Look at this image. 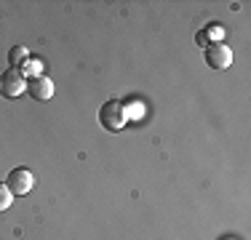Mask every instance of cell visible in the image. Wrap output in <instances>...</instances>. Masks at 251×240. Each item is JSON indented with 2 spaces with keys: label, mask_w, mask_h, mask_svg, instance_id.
Returning a JSON list of instances; mask_svg holds the SVG:
<instances>
[{
  "label": "cell",
  "mask_w": 251,
  "mask_h": 240,
  "mask_svg": "<svg viewBox=\"0 0 251 240\" xmlns=\"http://www.w3.org/2000/svg\"><path fill=\"white\" fill-rule=\"evenodd\" d=\"M99 123H101V128H107V131H121L123 125L128 123V112H126V107L118 99H110V101H104L101 110H99Z\"/></svg>",
  "instance_id": "obj_1"
},
{
  "label": "cell",
  "mask_w": 251,
  "mask_h": 240,
  "mask_svg": "<svg viewBox=\"0 0 251 240\" xmlns=\"http://www.w3.org/2000/svg\"><path fill=\"white\" fill-rule=\"evenodd\" d=\"M27 91V77L22 75L19 70H5L0 75V94L8 96V99H16Z\"/></svg>",
  "instance_id": "obj_2"
},
{
  "label": "cell",
  "mask_w": 251,
  "mask_h": 240,
  "mask_svg": "<svg viewBox=\"0 0 251 240\" xmlns=\"http://www.w3.org/2000/svg\"><path fill=\"white\" fill-rule=\"evenodd\" d=\"M5 187L11 190V195H27L29 190L35 187V176L29 168H14V171L5 176Z\"/></svg>",
  "instance_id": "obj_3"
},
{
  "label": "cell",
  "mask_w": 251,
  "mask_h": 240,
  "mask_svg": "<svg viewBox=\"0 0 251 240\" xmlns=\"http://www.w3.org/2000/svg\"><path fill=\"white\" fill-rule=\"evenodd\" d=\"M206 64L214 70H227L232 64V51L225 43H208L206 46Z\"/></svg>",
  "instance_id": "obj_4"
},
{
  "label": "cell",
  "mask_w": 251,
  "mask_h": 240,
  "mask_svg": "<svg viewBox=\"0 0 251 240\" xmlns=\"http://www.w3.org/2000/svg\"><path fill=\"white\" fill-rule=\"evenodd\" d=\"M35 101H49L51 96H53V83L49 80L46 75H40V77H29L27 80V91Z\"/></svg>",
  "instance_id": "obj_5"
},
{
  "label": "cell",
  "mask_w": 251,
  "mask_h": 240,
  "mask_svg": "<svg viewBox=\"0 0 251 240\" xmlns=\"http://www.w3.org/2000/svg\"><path fill=\"white\" fill-rule=\"evenodd\" d=\"M29 62V53H27V48L25 46H14V48H11V51H8V64H11V67H22V64H27Z\"/></svg>",
  "instance_id": "obj_6"
},
{
  "label": "cell",
  "mask_w": 251,
  "mask_h": 240,
  "mask_svg": "<svg viewBox=\"0 0 251 240\" xmlns=\"http://www.w3.org/2000/svg\"><path fill=\"white\" fill-rule=\"evenodd\" d=\"M11 203H14V195H11V190L5 187V184H0V214L8 211Z\"/></svg>",
  "instance_id": "obj_7"
},
{
  "label": "cell",
  "mask_w": 251,
  "mask_h": 240,
  "mask_svg": "<svg viewBox=\"0 0 251 240\" xmlns=\"http://www.w3.org/2000/svg\"><path fill=\"white\" fill-rule=\"evenodd\" d=\"M40 70H43V64H40V62H35V59H32V62H27L25 64V70H22V75H29V77H40V75H43V72H40Z\"/></svg>",
  "instance_id": "obj_8"
},
{
  "label": "cell",
  "mask_w": 251,
  "mask_h": 240,
  "mask_svg": "<svg viewBox=\"0 0 251 240\" xmlns=\"http://www.w3.org/2000/svg\"><path fill=\"white\" fill-rule=\"evenodd\" d=\"M208 38H211V40H214V38H222V29H219V24H211V27H208L206 40H208Z\"/></svg>",
  "instance_id": "obj_9"
},
{
  "label": "cell",
  "mask_w": 251,
  "mask_h": 240,
  "mask_svg": "<svg viewBox=\"0 0 251 240\" xmlns=\"http://www.w3.org/2000/svg\"><path fill=\"white\" fill-rule=\"evenodd\" d=\"M198 43H201L203 48H206V46H208V43H206V32H201V35H198Z\"/></svg>",
  "instance_id": "obj_10"
}]
</instances>
